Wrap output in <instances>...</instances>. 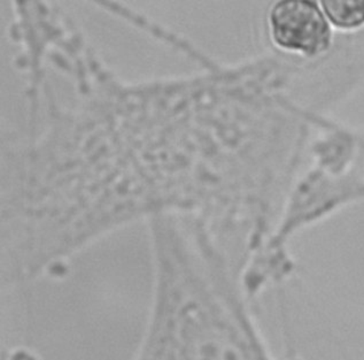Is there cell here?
Listing matches in <instances>:
<instances>
[{
  "mask_svg": "<svg viewBox=\"0 0 364 360\" xmlns=\"http://www.w3.org/2000/svg\"><path fill=\"white\" fill-rule=\"evenodd\" d=\"M322 7L337 27L356 28L364 23V0L362 1H322Z\"/></svg>",
  "mask_w": 364,
  "mask_h": 360,
  "instance_id": "cell-3",
  "label": "cell"
},
{
  "mask_svg": "<svg viewBox=\"0 0 364 360\" xmlns=\"http://www.w3.org/2000/svg\"><path fill=\"white\" fill-rule=\"evenodd\" d=\"M137 360H272L251 315L197 285H171L153 297Z\"/></svg>",
  "mask_w": 364,
  "mask_h": 360,
  "instance_id": "cell-1",
  "label": "cell"
},
{
  "mask_svg": "<svg viewBox=\"0 0 364 360\" xmlns=\"http://www.w3.org/2000/svg\"><path fill=\"white\" fill-rule=\"evenodd\" d=\"M272 37L282 48L314 55L330 46V27L311 1H281L270 14Z\"/></svg>",
  "mask_w": 364,
  "mask_h": 360,
  "instance_id": "cell-2",
  "label": "cell"
}]
</instances>
